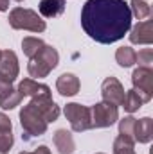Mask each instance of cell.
<instances>
[{
	"instance_id": "obj_1",
	"label": "cell",
	"mask_w": 153,
	"mask_h": 154,
	"mask_svg": "<svg viewBox=\"0 0 153 154\" xmlns=\"http://www.w3.org/2000/svg\"><path fill=\"white\" fill-rule=\"evenodd\" d=\"M81 25L97 43H114L132 27L130 5L124 0H86L81 9Z\"/></svg>"
},
{
	"instance_id": "obj_11",
	"label": "cell",
	"mask_w": 153,
	"mask_h": 154,
	"mask_svg": "<svg viewBox=\"0 0 153 154\" xmlns=\"http://www.w3.org/2000/svg\"><path fill=\"white\" fill-rule=\"evenodd\" d=\"M18 91L22 97H50V88L47 84H40L33 79H24L18 84Z\"/></svg>"
},
{
	"instance_id": "obj_18",
	"label": "cell",
	"mask_w": 153,
	"mask_h": 154,
	"mask_svg": "<svg viewBox=\"0 0 153 154\" xmlns=\"http://www.w3.org/2000/svg\"><path fill=\"white\" fill-rule=\"evenodd\" d=\"M142 104H144V102H142V99L139 97V93H137L135 90H130V91L124 95V102H122V106H124V109H126L128 113L137 111Z\"/></svg>"
},
{
	"instance_id": "obj_2",
	"label": "cell",
	"mask_w": 153,
	"mask_h": 154,
	"mask_svg": "<svg viewBox=\"0 0 153 154\" xmlns=\"http://www.w3.org/2000/svg\"><path fill=\"white\" fill-rule=\"evenodd\" d=\"M58 61H60L58 50L52 48L50 45H43L40 48L38 54L31 57V61L27 65L29 75L31 77H47L58 66Z\"/></svg>"
},
{
	"instance_id": "obj_8",
	"label": "cell",
	"mask_w": 153,
	"mask_h": 154,
	"mask_svg": "<svg viewBox=\"0 0 153 154\" xmlns=\"http://www.w3.org/2000/svg\"><path fill=\"white\" fill-rule=\"evenodd\" d=\"M101 95H103V100L105 102L114 104V106H122L126 93H124L122 84L115 77H106L103 81V86H101Z\"/></svg>"
},
{
	"instance_id": "obj_14",
	"label": "cell",
	"mask_w": 153,
	"mask_h": 154,
	"mask_svg": "<svg viewBox=\"0 0 153 154\" xmlns=\"http://www.w3.org/2000/svg\"><path fill=\"white\" fill-rule=\"evenodd\" d=\"M153 136V120L150 116H144L141 120H135V131L133 138L139 143H148Z\"/></svg>"
},
{
	"instance_id": "obj_31",
	"label": "cell",
	"mask_w": 153,
	"mask_h": 154,
	"mask_svg": "<svg viewBox=\"0 0 153 154\" xmlns=\"http://www.w3.org/2000/svg\"><path fill=\"white\" fill-rule=\"evenodd\" d=\"M0 54H2V52H0Z\"/></svg>"
},
{
	"instance_id": "obj_15",
	"label": "cell",
	"mask_w": 153,
	"mask_h": 154,
	"mask_svg": "<svg viewBox=\"0 0 153 154\" xmlns=\"http://www.w3.org/2000/svg\"><path fill=\"white\" fill-rule=\"evenodd\" d=\"M54 145L60 151V154H72L74 149H76L74 138L67 129H58L54 133Z\"/></svg>"
},
{
	"instance_id": "obj_19",
	"label": "cell",
	"mask_w": 153,
	"mask_h": 154,
	"mask_svg": "<svg viewBox=\"0 0 153 154\" xmlns=\"http://www.w3.org/2000/svg\"><path fill=\"white\" fill-rule=\"evenodd\" d=\"M45 43L41 41L40 38H24V41H22V48H24V54L31 59L33 56H36L40 52V48L43 47Z\"/></svg>"
},
{
	"instance_id": "obj_24",
	"label": "cell",
	"mask_w": 153,
	"mask_h": 154,
	"mask_svg": "<svg viewBox=\"0 0 153 154\" xmlns=\"http://www.w3.org/2000/svg\"><path fill=\"white\" fill-rule=\"evenodd\" d=\"M135 63H139L141 66H148V68H150V65L153 63V50L151 48H142V50L137 54Z\"/></svg>"
},
{
	"instance_id": "obj_6",
	"label": "cell",
	"mask_w": 153,
	"mask_h": 154,
	"mask_svg": "<svg viewBox=\"0 0 153 154\" xmlns=\"http://www.w3.org/2000/svg\"><path fill=\"white\" fill-rule=\"evenodd\" d=\"M133 90L139 93L142 102H150L153 97V72L148 66H139L132 74Z\"/></svg>"
},
{
	"instance_id": "obj_21",
	"label": "cell",
	"mask_w": 153,
	"mask_h": 154,
	"mask_svg": "<svg viewBox=\"0 0 153 154\" xmlns=\"http://www.w3.org/2000/svg\"><path fill=\"white\" fill-rule=\"evenodd\" d=\"M130 13H132L137 20H144V18L150 16L151 9H150V5H148L146 2H142V0H132V4H130Z\"/></svg>"
},
{
	"instance_id": "obj_32",
	"label": "cell",
	"mask_w": 153,
	"mask_h": 154,
	"mask_svg": "<svg viewBox=\"0 0 153 154\" xmlns=\"http://www.w3.org/2000/svg\"><path fill=\"white\" fill-rule=\"evenodd\" d=\"M99 154H101V152H99Z\"/></svg>"
},
{
	"instance_id": "obj_26",
	"label": "cell",
	"mask_w": 153,
	"mask_h": 154,
	"mask_svg": "<svg viewBox=\"0 0 153 154\" xmlns=\"http://www.w3.org/2000/svg\"><path fill=\"white\" fill-rule=\"evenodd\" d=\"M11 129H13V125H11L9 116L0 113V133H11Z\"/></svg>"
},
{
	"instance_id": "obj_10",
	"label": "cell",
	"mask_w": 153,
	"mask_h": 154,
	"mask_svg": "<svg viewBox=\"0 0 153 154\" xmlns=\"http://www.w3.org/2000/svg\"><path fill=\"white\" fill-rule=\"evenodd\" d=\"M31 104L43 115L47 124L58 120V116H60V106L50 97H34V99H31Z\"/></svg>"
},
{
	"instance_id": "obj_3",
	"label": "cell",
	"mask_w": 153,
	"mask_h": 154,
	"mask_svg": "<svg viewBox=\"0 0 153 154\" xmlns=\"http://www.w3.org/2000/svg\"><path fill=\"white\" fill-rule=\"evenodd\" d=\"M9 25L13 29H24L31 32H43L47 27L36 11L24 9V7H16L9 13Z\"/></svg>"
},
{
	"instance_id": "obj_30",
	"label": "cell",
	"mask_w": 153,
	"mask_h": 154,
	"mask_svg": "<svg viewBox=\"0 0 153 154\" xmlns=\"http://www.w3.org/2000/svg\"><path fill=\"white\" fill-rule=\"evenodd\" d=\"M16 2H22V0H16Z\"/></svg>"
},
{
	"instance_id": "obj_13",
	"label": "cell",
	"mask_w": 153,
	"mask_h": 154,
	"mask_svg": "<svg viewBox=\"0 0 153 154\" xmlns=\"http://www.w3.org/2000/svg\"><path fill=\"white\" fill-rule=\"evenodd\" d=\"M56 90L63 97H72L79 91V79L74 74H63L56 81Z\"/></svg>"
},
{
	"instance_id": "obj_17",
	"label": "cell",
	"mask_w": 153,
	"mask_h": 154,
	"mask_svg": "<svg viewBox=\"0 0 153 154\" xmlns=\"http://www.w3.org/2000/svg\"><path fill=\"white\" fill-rule=\"evenodd\" d=\"M115 59H117V63H119L121 66L128 68V66L135 65L137 54H135V50L130 48V47H121V48H117V52H115Z\"/></svg>"
},
{
	"instance_id": "obj_7",
	"label": "cell",
	"mask_w": 153,
	"mask_h": 154,
	"mask_svg": "<svg viewBox=\"0 0 153 154\" xmlns=\"http://www.w3.org/2000/svg\"><path fill=\"white\" fill-rule=\"evenodd\" d=\"M90 116H92V127H110L112 124L117 122L119 111L117 106L103 100L90 108Z\"/></svg>"
},
{
	"instance_id": "obj_29",
	"label": "cell",
	"mask_w": 153,
	"mask_h": 154,
	"mask_svg": "<svg viewBox=\"0 0 153 154\" xmlns=\"http://www.w3.org/2000/svg\"><path fill=\"white\" fill-rule=\"evenodd\" d=\"M9 9V0H0V11H7Z\"/></svg>"
},
{
	"instance_id": "obj_20",
	"label": "cell",
	"mask_w": 153,
	"mask_h": 154,
	"mask_svg": "<svg viewBox=\"0 0 153 154\" xmlns=\"http://www.w3.org/2000/svg\"><path fill=\"white\" fill-rule=\"evenodd\" d=\"M133 131H135V118H133V116H124V118L119 122V136H124V138L135 142Z\"/></svg>"
},
{
	"instance_id": "obj_28",
	"label": "cell",
	"mask_w": 153,
	"mask_h": 154,
	"mask_svg": "<svg viewBox=\"0 0 153 154\" xmlns=\"http://www.w3.org/2000/svg\"><path fill=\"white\" fill-rule=\"evenodd\" d=\"M20 154H50V151H49V147H45V145H40L34 152H20Z\"/></svg>"
},
{
	"instance_id": "obj_4",
	"label": "cell",
	"mask_w": 153,
	"mask_h": 154,
	"mask_svg": "<svg viewBox=\"0 0 153 154\" xmlns=\"http://www.w3.org/2000/svg\"><path fill=\"white\" fill-rule=\"evenodd\" d=\"M20 124H22L24 131L27 134H31V136H40V134H43L47 131V122H45L43 115L31 102L22 108V111H20Z\"/></svg>"
},
{
	"instance_id": "obj_22",
	"label": "cell",
	"mask_w": 153,
	"mask_h": 154,
	"mask_svg": "<svg viewBox=\"0 0 153 154\" xmlns=\"http://www.w3.org/2000/svg\"><path fill=\"white\" fill-rule=\"evenodd\" d=\"M22 95H20V91L18 90H11L5 97H2L0 99V108H4V109H13V108H16L20 102H22Z\"/></svg>"
},
{
	"instance_id": "obj_27",
	"label": "cell",
	"mask_w": 153,
	"mask_h": 154,
	"mask_svg": "<svg viewBox=\"0 0 153 154\" xmlns=\"http://www.w3.org/2000/svg\"><path fill=\"white\" fill-rule=\"evenodd\" d=\"M13 82H9V81H5V79H2L0 77V99L2 97H5L11 90H13V86H11Z\"/></svg>"
},
{
	"instance_id": "obj_25",
	"label": "cell",
	"mask_w": 153,
	"mask_h": 154,
	"mask_svg": "<svg viewBox=\"0 0 153 154\" xmlns=\"http://www.w3.org/2000/svg\"><path fill=\"white\" fill-rule=\"evenodd\" d=\"M13 134L11 133H0V154H7L13 147Z\"/></svg>"
},
{
	"instance_id": "obj_23",
	"label": "cell",
	"mask_w": 153,
	"mask_h": 154,
	"mask_svg": "<svg viewBox=\"0 0 153 154\" xmlns=\"http://www.w3.org/2000/svg\"><path fill=\"white\" fill-rule=\"evenodd\" d=\"M133 143L135 142H132L124 136H117L114 142V154H135Z\"/></svg>"
},
{
	"instance_id": "obj_12",
	"label": "cell",
	"mask_w": 153,
	"mask_h": 154,
	"mask_svg": "<svg viewBox=\"0 0 153 154\" xmlns=\"http://www.w3.org/2000/svg\"><path fill=\"white\" fill-rule=\"evenodd\" d=\"M130 41L135 45H150L153 41V29H151V22H139L132 32H130Z\"/></svg>"
},
{
	"instance_id": "obj_9",
	"label": "cell",
	"mask_w": 153,
	"mask_h": 154,
	"mask_svg": "<svg viewBox=\"0 0 153 154\" xmlns=\"http://www.w3.org/2000/svg\"><path fill=\"white\" fill-rule=\"evenodd\" d=\"M0 77L9 82L18 77V57L13 50H4L0 54Z\"/></svg>"
},
{
	"instance_id": "obj_5",
	"label": "cell",
	"mask_w": 153,
	"mask_h": 154,
	"mask_svg": "<svg viewBox=\"0 0 153 154\" xmlns=\"http://www.w3.org/2000/svg\"><path fill=\"white\" fill-rule=\"evenodd\" d=\"M65 116L72 125V131L81 133L92 127V116H90V108L81 106V104H67L65 106Z\"/></svg>"
},
{
	"instance_id": "obj_16",
	"label": "cell",
	"mask_w": 153,
	"mask_h": 154,
	"mask_svg": "<svg viewBox=\"0 0 153 154\" xmlns=\"http://www.w3.org/2000/svg\"><path fill=\"white\" fill-rule=\"evenodd\" d=\"M65 11V0H41L40 13L45 18H56Z\"/></svg>"
}]
</instances>
